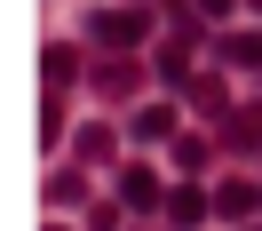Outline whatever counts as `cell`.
Instances as JSON below:
<instances>
[{"instance_id": "1", "label": "cell", "mask_w": 262, "mask_h": 231, "mask_svg": "<svg viewBox=\"0 0 262 231\" xmlns=\"http://www.w3.org/2000/svg\"><path fill=\"white\" fill-rule=\"evenodd\" d=\"M88 32H96L103 48H135V40H151V16H143V8H96Z\"/></svg>"}, {"instance_id": "2", "label": "cell", "mask_w": 262, "mask_h": 231, "mask_svg": "<svg viewBox=\"0 0 262 231\" xmlns=\"http://www.w3.org/2000/svg\"><path fill=\"white\" fill-rule=\"evenodd\" d=\"M167 199V183H159V167H143V160H127L119 167V207H135V215H151Z\"/></svg>"}, {"instance_id": "3", "label": "cell", "mask_w": 262, "mask_h": 231, "mask_svg": "<svg viewBox=\"0 0 262 231\" xmlns=\"http://www.w3.org/2000/svg\"><path fill=\"white\" fill-rule=\"evenodd\" d=\"M159 136H175V104H143L135 112V144H159Z\"/></svg>"}, {"instance_id": "4", "label": "cell", "mask_w": 262, "mask_h": 231, "mask_svg": "<svg viewBox=\"0 0 262 231\" xmlns=\"http://www.w3.org/2000/svg\"><path fill=\"white\" fill-rule=\"evenodd\" d=\"M167 215H175V223H207V191L175 183V191H167Z\"/></svg>"}, {"instance_id": "5", "label": "cell", "mask_w": 262, "mask_h": 231, "mask_svg": "<svg viewBox=\"0 0 262 231\" xmlns=\"http://www.w3.org/2000/svg\"><path fill=\"white\" fill-rule=\"evenodd\" d=\"M230 144H238V151H262V104L230 112Z\"/></svg>"}, {"instance_id": "6", "label": "cell", "mask_w": 262, "mask_h": 231, "mask_svg": "<svg viewBox=\"0 0 262 231\" xmlns=\"http://www.w3.org/2000/svg\"><path fill=\"white\" fill-rule=\"evenodd\" d=\"M159 80H167V88H183V80H191V56H183L175 40H167V48H159Z\"/></svg>"}, {"instance_id": "7", "label": "cell", "mask_w": 262, "mask_h": 231, "mask_svg": "<svg viewBox=\"0 0 262 231\" xmlns=\"http://www.w3.org/2000/svg\"><path fill=\"white\" fill-rule=\"evenodd\" d=\"M223 56H230V64H262V32H230Z\"/></svg>"}, {"instance_id": "8", "label": "cell", "mask_w": 262, "mask_h": 231, "mask_svg": "<svg viewBox=\"0 0 262 231\" xmlns=\"http://www.w3.org/2000/svg\"><path fill=\"white\" fill-rule=\"evenodd\" d=\"M40 64H48V96H64V88H72V48H48Z\"/></svg>"}, {"instance_id": "9", "label": "cell", "mask_w": 262, "mask_h": 231, "mask_svg": "<svg viewBox=\"0 0 262 231\" xmlns=\"http://www.w3.org/2000/svg\"><path fill=\"white\" fill-rule=\"evenodd\" d=\"M214 207H223V215H246V207H254V183H223V191H214Z\"/></svg>"}, {"instance_id": "10", "label": "cell", "mask_w": 262, "mask_h": 231, "mask_svg": "<svg viewBox=\"0 0 262 231\" xmlns=\"http://www.w3.org/2000/svg\"><path fill=\"white\" fill-rule=\"evenodd\" d=\"M80 191H88V183L72 176V167H64V176H48V207H72V199H80Z\"/></svg>"}, {"instance_id": "11", "label": "cell", "mask_w": 262, "mask_h": 231, "mask_svg": "<svg viewBox=\"0 0 262 231\" xmlns=\"http://www.w3.org/2000/svg\"><path fill=\"white\" fill-rule=\"evenodd\" d=\"M191 104H199V112H223L230 96H223V80H191Z\"/></svg>"}, {"instance_id": "12", "label": "cell", "mask_w": 262, "mask_h": 231, "mask_svg": "<svg viewBox=\"0 0 262 231\" xmlns=\"http://www.w3.org/2000/svg\"><path fill=\"white\" fill-rule=\"evenodd\" d=\"M175 167H183V176H191V167H207V144H199V136H183V144H175Z\"/></svg>"}, {"instance_id": "13", "label": "cell", "mask_w": 262, "mask_h": 231, "mask_svg": "<svg viewBox=\"0 0 262 231\" xmlns=\"http://www.w3.org/2000/svg\"><path fill=\"white\" fill-rule=\"evenodd\" d=\"M191 8H199V16H230V0H191Z\"/></svg>"}, {"instance_id": "14", "label": "cell", "mask_w": 262, "mask_h": 231, "mask_svg": "<svg viewBox=\"0 0 262 231\" xmlns=\"http://www.w3.org/2000/svg\"><path fill=\"white\" fill-rule=\"evenodd\" d=\"M246 8H254V16H262V0H246Z\"/></svg>"}, {"instance_id": "15", "label": "cell", "mask_w": 262, "mask_h": 231, "mask_svg": "<svg viewBox=\"0 0 262 231\" xmlns=\"http://www.w3.org/2000/svg\"><path fill=\"white\" fill-rule=\"evenodd\" d=\"M48 231H64V223H48Z\"/></svg>"}]
</instances>
